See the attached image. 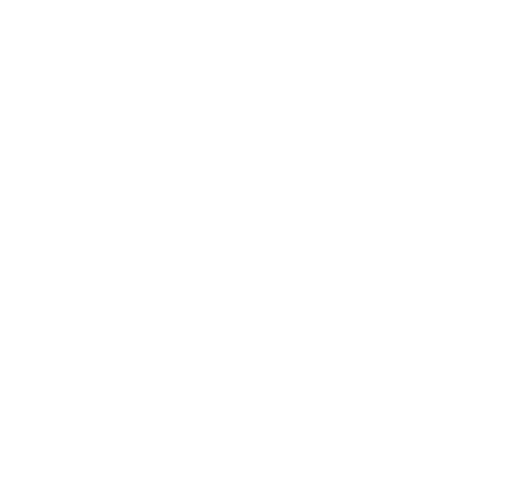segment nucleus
Masks as SVG:
<instances>
[]
</instances>
